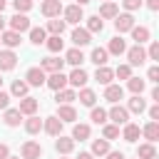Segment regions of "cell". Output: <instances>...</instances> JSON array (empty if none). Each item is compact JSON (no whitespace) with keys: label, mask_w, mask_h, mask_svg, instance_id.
Listing matches in <instances>:
<instances>
[{"label":"cell","mask_w":159,"mask_h":159,"mask_svg":"<svg viewBox=\"0 0 159 159\" xmlns=\"http://www.w3.org/2000/svg\"><path fill=\"white\" fill-rule=\"evenodd\" d=\"M127 65L129 67H139V65H144L147 62V50L142 47V45H134V47H129L127 50Z\"/></svg>","instance_id":"1"},{"label":"cell","mask_w":159,"mask_h":159,"mask_svg":"<svg viewBox=\"0 0 159 159\" xmlns=\"http://www.w3.org/2000/svg\"><path fill=\"white\" fill-rule=\"evenodd\" d=\"M10 30H12V32H17V35L27 32V30H30V17H27V15H22V12H15V15L10 17Z\"/></svg>","instance_id":"2"},{"label":"cell","mask_w":159,"mask_h":159,"mask_svg":"<svg viewBox=\"0 0 159 159\" xmlns=\"http://www.w3.org/2000/svg\"><path fill=\"white\" fill-rule=\"evenodd\" d=\"M107 119H112V122L119 127V124H127V122H129V112H127V107H122V104H112V109L107 112Z\"/></svg>","instance_id":"3"},{"label":"cell","mask_w":159,"mask_h":159,"mask_svg":"<svg viewBox=\"0 0 159 159\" xmlns=\"http://www.w3.org/2000/svg\"><path fill=\"white\" fill-rule=\"evenodd\" d=\"M20 157H22V159H40V157H42V147H40L37 142L27 139V142L20 147Z\"/></svg>","instance_id":"4"},{"label":"cell","mask_w":159,"mask_h":159,"mask_svg":"<svg viewBox=\"0 0 159 159\" xmlns=\"http://www.w3.org/2000/svg\"><path fill=\"white\" fill-rule=\"evenodd\" d=\"M45 80H47V75H45L40 67H30V70H27V75H25V82H27L30 87H42V84H45Z\"/></svg>","instance_id":"5"},{"label":"cell","mask_w":159,"mask_h":159,"mask_svg":"<svg viewBox=\"0 0 159 159\" xmlns=\"http://www.w3.org/2000/svg\"><path fill=\"white\" fill-rule=\"evenodd\" d=\"M62 12H65V22H70V25H77L80 20H84V12H82V7L77 2L75 5H67Z\"/></svg>","instance_id":"6"},{"label":"cell","mask_w":159,"mask_h":159,"mask_svg":"<svg viewBox=\"0 0 159 159\" xmlns=\"http://www.w3.org/2000/svg\"><path fill=\"white\" fill-rule=\"evenodd\" d=\"M114 27H117L119 35H122V32H129V30L134 27V17H132L129 12H119V15L114 17Z\"/></svg>","instance_id":"7"},{"label":"cell","mask_w":159,"mask_h":159,"mask_svg":"<svg viewBox=\"0 0 159 159\" xmlns=\"http://www.w3.org/2000/svg\"><path fill=\"white\" fill-rule=\"evenodd\" d=\"M17 65V55L12 50H0V72H10Z\"/></svg>","instance_id":"8"},{"label":"cell","mask_w":159,"mask_h":159,"mask_svg":"<svg viewBox=\"0 0 159 159\" xmlns=\"http://www.w3.org/2000/svg\"><path fill=\"white\" fill-rule=\"evenodd\" d=\"M45 84H47L50 89L60 92V89H65V87H67V75H62V72H52V75L45 80Z\"/></svg>","instance_id":"9"},{"label":"cell","mask_w":159,"mask_h":159,"mask_svg":"<svg viewBox=\"0 0 159 159\" xmlns=\"http://www.w3.org/2000/svg\"><path fill=\"white\" fill-rule=\"evenodd\" d=\"M55 149H57V154H62V157H65V154H72V152H75V139L60 134V137L55 139Z\"/></svg>","instance_id":"10"},{"label":"cell","mask_w":159,"mask_h":159,"mask_svg":"<svg viewBox=\"0 0 159 159\" xmlns=\"http://www.w3.org/2000/svg\"><path fill=\"white\" fill-rule=\"evenodd\" d=\"M60 12H62V2L60 0H42V15L45 17H60Z\"/></svg>","instance_id":"11"},{"label":"cell","mask_w":159,"mask_h":159,"mask_svg":"<svg viewBox=\"0 0 159 159\" xmlns=\"http://www.w3.org/2000/svg\"><path fill=\"white\" fill-rule=\"evenodd\" d=\"M62 67H65V60H60V57H45L42 60V65H40V70L42 72H62Z\"/></svg>","instance_id":"12"},{"label":"cell","mask_w":159,"mask_h":159,"mask_svg":"<svg viewBox=\"0 0 159 159\" xmlns=\"http://www.w3.org/2000/svg\"><path fill=\"white\" fill-rule=\"evenodd\" d=\"M87 72L82 70V67H75L72 72H70V77H67V84H72V87H84L87 84Z\"/></svg>","instance_id":"13"},{"label":"cell","mask_w":159,"mask_h":159,"mask_svg":"<svg viewBox=\"0 0 159 159\" xmlns=\"http://www.w3.org/2000/svg\"><path fill=\"white\" fill-rule=\"evenodd\" d=\"M104 99L112 102V104H119V99H124V89H122V84H107V89H104Z\"/></svg>","instance_id":"14"},{"label":"cell","mask_w":159,"mask_h":159,"mask_svg":"<svg viewBox=\"0 0 159 159\" xmlns=\"http://www.w3.org/2000/svg\"><path fill=\"white\" fill-rule=\"evenodd\" d=\"M37 107H40V102H37L35 97H22V99H20V107H17V112H20V114H27V117H32V114L37 112Z\"/></svg>","instance_id":"15"},{"label":"cell","mask_w":159,"mask_h":159,"mask_svg":"<svg viewBox=\"0 0 159 159\" xmlns=\"http://www.w3.org/2000/svg\"><path fill=\"white\" fill-rule=\"evenodd\" d=\"M55 117H57L62 124H65V122H75V119H77V109H75L72 104H60Z\"/></svg>","instance_id":"16"},{"label":"cell","mask_w":159,"mask_h":159,"mask_svg":"<svg viewBox=\"0 0 159 159\" xmlns=\"http://www.w3.org/2000/svg\"><path fill=\"white\" fill-rule=\"evenodd\" d=\"M72 42H75V47H84V45L92 42V35H89L84 27H75V30H72Z\"/></svg>","instance_id":"17"},{"label":"cell","mask_w":159,"mask_h":159,"mask_svg":"<svg viewBox=\"0 0 159 159\" xmlns=\"http://www.w3.org/2000/svg\"><path fill=\"white\" fill-rule=\"evenodd\" d=\"M20 42H22V40H20V35H17V32H12V30L0 32V45H5L7 50H15Z\"/></svg>","instance_id":"18"},{"label":"cell","mask_w":159,"mask_h":159,"mask_svg":"<svg viewBox=\"0 0 159 159\" xmlns=\"http://www.w3.org/2000/svg\"><path fill=\"white\" fill-rule=\"evenodd\" d=\"M42 129H45L50 137H60V134H62V122H60L57 117H47V119L42 122Z\"/></svg>","instance_id":"19"},{"label":"cell","mask_w":159,"mask_h":159,"mask_svg":"<svg viewBox=\"0 0 159 159\" xmlns=\"http://www.w3.org/2000/svg\"><path fill=\"white\" fill-rule=\"evenodd\" d=\"M142 137V129H139V124H132V122H127L124 124V129H122V139L124 142H137Z\"/></svg>","instance_id":"20"},{"label":"cell","mask_w":159,"mask_h":159,"mask_svg":"<svg viewBox=\"0 0 159 159\" xmlns=\"http://www.w3.org/2000/svg\"><path fill=\"white\" fill-rule=\"evenodd\" d=\"M104 50H107L109 55H117V57H119V55H124V52H127V42L117 35V37H112V40H109V47H104Z\"/></svg>","instance_id":"21"},{"label":"cell","mask_w":159,"mask_h":159,"mask_svg":"<svg viewBox=\"0 0 159 159\" xmlns=\"http://www.w3.org/2000/svg\"><path fill=\"white\" fill-rule=\"evenodd\" d=\"M94 80L99 82V84H112V80H114V70H109L107 65L104 67H97V72H94Z\"/></svg>","instance_id":"22"},{"label":"cell","mask_w":159,"mask_h":159,"mask_svg":"<svg viewBox=\"0 0 159 159\" xmlns=\"http://www.w3.org/2000/svg\"><path fill=\"white\" fill-rule=\"evenodd\" d=\"M142 134H144V139H147L149 144H154V142L159 139V122H149V124H144V127H142Z\"/></svg>","instance_id":"23"},{"label":"cell","mask_w":159,"mask_h":159,"mask_svg":"<svg viewBox=\"0 0 159 159\" xmlns=\"http://www.w3.org/2000/svg\"><path fill=\"white\" fill-rule=\"evenodd\" d=\"M129 32H132V37L137 40V45H144V42H149V37H152V32H149V27H144V25H139V27L134 25V27H132Z\"/></svg>","instance_id":"24"},{"label":"cell","mask_w":159,"mask_h":159,"mask_svg":"<svg viewBox=\"0 0 159 159\" xmlns=\"http://www.w3.org/2000/svg\"><path fill=\"white\" fill-rule=\"evenodd\" d=\"M65 62H67V65H72V67H80V65L84 62V55H82V50H80V47H72V50H67V55H65Z\"/></svg>","instance_id":"25"},{"label":"cell","mask_w":159,"mask_h":159,"mask_svg":"<svg viewBox=\"0 0 159 159\" xmlns=\"http://www.w3.org/2000/svg\"><path fill=\"white\" fill-rule=\"evenodd\" d=\"M55 99H57V104H72L75 99H77V92L75 89H60V92H55Z\"/></svg>","instance_id":"26"},{"label":"cell","mask_w":159,"mask_h":159,"mask_svg":"<svg viewBox=\"0 0 159 159\" xmlns=\"http://www.w3.org/2000/svg\"><path fill=\"white\" fill-rule=\"evenodd\" d=\"M137 159H157V149H154V144H149V142L139 144V147H137Z\"/></svg>","instance_id":"27"},{"label":"cell","mask_w":159,"mask_h":159,"mask_svg":"<svg viewBox=\"0 0 159 159\" xmlns=\"http://www.w3.org/2000/svg\"><path fill=\"white\" fill-rule=\"evenodd\" d=\"M102 20H112V17H117L119 15V7L114 5V2H104L102 7H99V12H97Z\"/></svg>","instance_id":"28"},{"label":"cell","mask_w":159,"mask_h":159,"mask_svg":"<svg viewBox=\"0 0 159 159\" xmlns=\"http://www.w3.org/2000/svg\"><path fill=\"white\" fill-rule=\"evenodd\" d=\"M65 20H60V17H52V20H47V30L45 32H50V35H60L62 37V32H65Z\"/></svg>","instance_id":"29"},{"label":"cell","mask_w":159,"mask_h":159,"mask_svg":"<svg viewBox=\"0 0 159 159\" xmlns=\"http://www.w3.org/2000/svg\"><path fill=\"white\" fill-rule=\"evenodd\" d=\"M107 57H109V52H107L104 47H94L92 55H89V60H92L97 67H104V65H107Z\"/></svg>","instance_id":"30"},{"label":"cell","mask_w":159,"mask_h":159,"mask_svg":"<svg viewBox=\"0 0 159 159\" xmlns=\"http://www.w3.org/2000/svg\"><path fill=\"white\" fill-rule=\"evenodd\" d=\"M27 89H30V84H27L25 80H15V82H12V87H10V94L22 99V97H27Z\"/></svg>","instance_id":"31"},{"label":"cell","mask_w":159,"mask_h":159,"mask_svg":"<svg viewBox=\"0 0 159 159\" xmlns=\"http://www.w3.org/2000/svg\"><path fill=\"white\" fill-rule=\"evenodd\" d=\"M77 99H80V104H84V107H94V102H97V94H94L92 89L82 87V89H80V94H77Z\"/></svg>","instance_id":"32"},{"label":"cell","mask_w":159,"mask_h":159,"mask_svg":"<svg viewBox=\"0 0 159 159\" xmlns=\"http://www.w3.org/2000/svg\"><path fill=\"white\" fill-rule=\"evenodd\" d=\"M144 109H147V102L142 99V94H134L129 99V104H127V112H134V114H142Z\"/></svg>","instance_id":"33"},{"label":"cell","mask_w":159,"mask_h":159,"mask_svg":"<svg viewBox=\"0 0 159 159\" xmlns=\"http://www.w3.org/2000/svg\"><path fill=\"white\" fill-rule=\"evenodd\" d=\"M107 152H109V142L107 139H94L92 142V152H89L92 157H104Z\"/></svg>","instance_id":"34"},{"label":"cell","mask_w":159,"mask_h":159,"mask_svg":"<svg viewBox=\"0 0 159 159\" xmlns=\"http://www.w3.org/2000/svg\"><path fill=\"white\" fill-rule=\"evenodd\" d=\"M89 35L92 32H102L104 30V22H102V17L99 15H92V17H87V27H84Z\"/></svg>","instance_id":"35"},{"label":"cell","mask_w":159,"mask_h":159,"mask_svg":"<svg viewBox=\"0 0 159 159\" xmlns=\"http://www.w3.org/2000/svg\"><path fill=\"white\" fill-rule=\"evenodd\" d=\"M127 87H129L132 94H142L144 87H147V82H144L142 77H129V80H127Z\"/></svg>","instance_id":"36"},{"label":"cell","mask_w":159,"mask_h":159,"mask_svg":"<svg viewBox=\"0 0 159 159\" xmlns=\"http://www.w3.org/2000/svg\"><path fill=\"white\" fill-rule=\"evenodd\" d=\"M40 129H42V119H40V117L32 114V117L25 119V132H27V134H37Z\"/></svg>","instance_id":"37"},{"label":"cell","mask_w":159,"mask_h":159,"mask_svg":"<svg viewBox=\"0 0 159 159\" xmlns=\"http://www.w3.org/2000/svg\"><path fill=\"white\" fill-rule=\"evenodd\" d=\"M45 45H47L50 52H62V47H65V42H62L60 35H50V37L45 40Z\"/></svg>","instance_id":"38"},{"label":"cell","mask_w":159,"mask_h":159,"mask_svg":"<svg viewBox=\"0 0 159 159\" xmlns=\"http://www.w3.org/2000/svg\"><path fill=\"white\" fill-rule=\"evenodd\" d=\"M2 119H5L7 127H17V124L22 122V114H20L17 109H5V117H2Z\"/></svg>","instance_id":"39"},{"label":"cell","mask_w":159,"mask_h":159,"mask_svg":"<svg viewBox=\"0 0 159 159\" xmlns=\"http://www.w3.org/2000/svg\"><path fill=\"white\" fill-rule=\"evenodd\" d=\"M72 139L77 142H84V139H89V124H75V129H72Z\"/></svg>","instance_id":"40"},{"label":"cell","mask_w":159,"mask_h":159,"mask_svg":"<svg viewBox=\"0 0 159 159\" xmlns=\"http://www.w3.org/2000/svg\"><path fill=\"white\" fill-rule=\"evenodd\" d=\"M45 40H47V32L42 27H30V42L32 45H42Z\"/></svg>","instance_id":"41"},{"label":"cell","mask_w":159,"mask_h":159,"mask_svg":"<svg viewBox=\"0 0 159 159\" xmlns=\"http://www.w3.org/2000/svg\"><path fill=\"white\" fill-rule=\"evenodd\" d=\"M89 119H92L94 124H107V109H102V107H92Z\"/></svg>","instance_id":"42"},{"label":"cell","mask_w":159,"mask_h":159,"mask_svg":"<svg viewBox=\"0 0 159 159\" xmlns=\"http://www.w3.org/2000/svg\"><path fill=\"white\" fill-rule=\"evenodd\" d=\"M117 137H119V127H117V124H104V127H102V139L112 142V139H117Z\"/></svg>","instance_id":"43"},{"label":"cell","mask_w":159,"mask_h":159,"mask_svg":"<svg viewBox=\"0 0 159 159\" xmlns=\"http://www.w3.org/2000/svg\"><path fill=\"white\" fill-rule=\"evenodd\" d=\"M114 77H119V80H129V77H132V67H129V65H119V67L114 70Z\"/></svg>","instance_id":"44"},{"label":"cell","mask_w":159,"mask_h":159,"mask_svg":"<svg viewBox=\"0 0 159 159\" xmlns=\"http://www.w3.org/2000/svg\"><path fill=\"white\" fill-rule=\"evenodd\" d=\"M12 7H15L17 12H22V15H25V12L32 7V0H12Z\"/></svg>","instance_id":"45"},{"label":"cell","mask_w":159,"mask_h":159,"mask_svg":"<svg viewBox=\"0 0 159 159\" xmlns=\"http://www.w3.org/2000/svg\"><path fill=\"white\" fill-rule=\"evenodd\" d=\"M147 60H159V42H152L147 50Z\"/></svg>","instance_id":"46"},{"label":"cell","mask_w":159,"mask_h":159,"mask_svg":"<svg viewBox=\"0 0 159 159\" xmlns=\"http://www.w3.org/2000/svg\"><path fill=\"white\" fill-rule=\"evenodd\" d=\"M122 5L132 12V10H139V7H142V0H122Z\"/></svg>","instance_id":"47"},{"label":"cell","mask_w":159,"mask_h":159,"mask_svg":"<svg viewBox=\"0 0 159 159\" xmlns=\"http://www.w3.org/2000/svg\"><path fill=\"white\" fill-rule=\"evenodd\" d=\"M147 80H152V82H159V67H157V65H152V67H149V72H147Z\"/></svg>","instance_id":"48"},{"label":"cell","mask_w":159,"mask_h":159,"mask_svg":"<svg viewBox=\"0 0 159 159\" xmlns=\"http://www.w3.org/2000/svg\"><path fill=\"white\" fill-rule=\"evenodd\" d=\"M7 104H10V94L0 89V109H7Z\"/></svg>","instance_id":"49"},{"label":"cell","mask_w":159,"mask_h":159,"mask_svg":"<svg viewBox=\"0 0 159 159\" xmlns=\"http://www.w3.org/2000/svg\"><path fill=\"white\" fill-rule=\"evenodd\" d=\"M149 119H152V122H159V104L149 107Z\"/></svg>","instance_id":"50"},{"label":"cell","mask_w":159,"mask_h":159,"mask_svg":"<svg viewBox=\"0 0 159 159\" xmlns=\"http://www.w3.org/2000/svg\"><path fill=\"white\" fill-rule=\"evenodd\" d=\"M10 157V147L7 144H0V159H7Z\"/></svg>","instance_id":"51"},{"label":"cell","mask_w":159,"mask_h":159,"mask_svg":"<svg viewBox=\"0 0 159 159\" xmlns=\"http://www.w3.org/2000/svg\"><path fill=\"white\" fill-rule=\"evenodd\" d=\"M107 159H127L122 152H107Z\"/></svg>","instance_id":"52"},{"label":"cell","mask_w":159,"mask_h":159,"mask_svg":"<svg viewBox=\"0 0 159 159\" xmlns=\"http://www.w3.org/2000/svg\"><path fill=\"white\" fill-rule=\"evenodd\" d=\"M147 7L157 12V10H159V0H147Z\"/></svg>","instance_id":"53"},{"label":"cell","mask_w":159,"mask_h":159,"mask_svg":"<svg viewBox=\"0 0 159 159\" xmlns=\"http://www.w3.org/2000/svg\"><path fill=\"white\" fill-rule=\"evenodd\" d=\"M152 99L159 104V87H154V89H152Z\"/></svg>","instance_id":"54"},{"label":"cell","mask_w":159,"mask_h":159,"mask_svg":"<svg viewBox=\"0 0 159 159\" xmlns=\"http://www.w3.org/2000/svg\"><path fill=\"white\" fill-rule=\"evenodd\" d=\"M77 159H94V157H92L89 152H80V157H77Z\"/></svg>","instance_id":"55"},{"label":"cell","mask_w":159,"mask_h":159,"mask_svg":"<svg viewBox=\"0 0 159 159\" xmlns=\"http://www.w3.org/2000/svg\"><path fill=\"white\" fill-rule=\"evenodd\" d=\"M0 32H5V17L0 15Z\"/></svg>","instance_id":"56"},{"label":"cell","mask_w":159,"mask_h":159,"mask_svg":"<svg viewBox=\"0 0 159 159\" xmlns=\"http://www.w3.org/2000/svg\"><path fill=\"white\" fill-rule=\"evenodd\" d=\"M5 5H7V0H0V15H2V10H5Z\"/></svg>","instance_id":"57"},{"label":"cell","mask_w":159,"mask_h":159,"mask_svg":"<svg viewBox=\"0 0 159 159\" xmlns=\"http://www.w3.org/2000/svg\"><path fill=\"white\" fill-rule=\"evenodd\" d=\"M87 2H89V0H77V5H80V7H82V5H87Z\"/></svg>","instance_id":"58"},{"label":"cell","mask_w":159,"mask_h":159,"mask_svg":"<svg viewBox=\"0 0 159 159\" xmlns=\"http://www.w3.org/2000/svg\"><path fill=\"white\" fill-rule=\"evenodd\" d=\"M7 159H20V157H7Z\"/></svg>","instance_id":"59"},{"label":"cell","mask_w":159,"mask_h":159,"mask_svg":"<svg viewBox=\"0 0 159 159\" xmlns=\"http://www.w3.org/2000/svg\"><path fill=\"white\" fill-rule=\"evenodd\" d=\"M0 87H2V77H0Z\"/></svg>","instance_id":"60"},{"label":"cell","mask_w":159,"mask_h":159,"mask_svg":"<svg viewBox=\"0 0 159 159\" xmlns=\"http://www.w3.org/2000/svg\"><path fill=\"white\" fill-rule=\"evenodd\" d=\"M104 2H109V0H104Z\"/></svg>","instance_id":"61"},{"label":"cell","mask_w":159,"mask_h":159,"mask_svg":"<svg viewBox=\"0 0 159 159\" xmlns=\"http://www.w3.org/2000/svg\"><path fill=\"white\" fill-rule=\"evenodd\" d=\"M60 159H65V157H60Z\"/></svg>","instance_id":"62"}]
</instances>
